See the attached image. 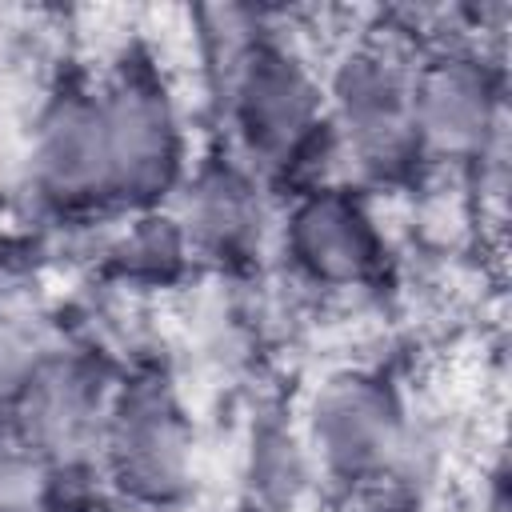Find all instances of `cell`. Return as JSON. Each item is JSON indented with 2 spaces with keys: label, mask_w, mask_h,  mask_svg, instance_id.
Wrapping results in <instances>:
<instances>
[{
  "label": "cell",
  "mask_w": 512,
  "mask_h": 512,
  "mask_svg": "<svg viewBox=\"0 0 512 512\" xmlns=\"http://www.w3.org/2000/svg\"><path fill=\"white\" fill-rule=\"evenodd\" d=\"M240 128L260 152H296L316 128V96L280 48H256L236 88Z\"/></svg>",
  "instance_id": "7a4b0ae2"
},
{
  "label": "cell",
  "mask_w": 512,
  "mask_h": 512,
  "mask_svg": "<svg viewBox=\"0 0 512 512\" xmlns=\"http://www.w3.org/2000/svg\"><path fill=\"white\" fill-rule=\"evenodd\" d=\"M104 144L112 168V196L148 204L164 192L180 164V132L164 88L148 72H128L100 100Z\"/></svg>",
  "instance_id": "6da1fadb"
},
{
  "label": "cell",
  "mask_w": 512,
  "mask_h": 512,
  "mask_svg": "<svg viewBox=\"0 0 512 512\" xmlns=\"http://www.w3.org/2000/svg\"><path fill=\"white\" fill-rule=\"evenodd\" d=\"M296 252L324 280H360L376 260V232L352 200L324 192L296 216Z\"/></svg>",
  "instance_id": "3957f363"
},
{
  "label": "cell",
  "mask_w": 512,
  "mask_h": 512,
  "mask_svg": "<svg viewBox=\"0 0 512 512\" xmlns=\"http://www.w3.org/2000/svg\"><path fill=\"white\" fill-rule=\"evenodd\" d=\"M184 428H180V412L152 388V392H136L128 400V412L120 416V432H116V456L124 476H132L136 492H164L168 484H176L180 464H184Z\"/></svg>",
  "instance_id": "277c9868"
}]
</instances>
